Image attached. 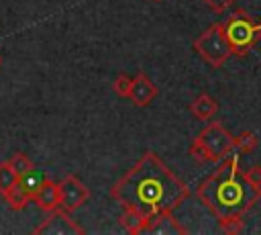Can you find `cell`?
Returning a JSON list of instances; mask_svg holds the SVG:
<instances>
[{
  "mask_svg": "<svg viewBox=\"0 0 261 235\" xmlns=\"http://www.w3.org/2000/svg\"><path fill=\"white\" fill-rule=\"evenodd\" d=\"M188 196V184L179 180L155 151H145L110 188V198L120 206L139 210L147 219L163 210H175Z\"/></svg>",
  "mask_w": 261,
  "mask_h": 235,
  "instance_id": "cell-1",
  "label": "cell"
},
{
  "mask_svg": "<svg viewBox=\"0 0 261 235\" xmlns=\"http://www.w3.org/2000/svg\"><path fill=\"white\" fill-rule=\"evenodd\" d=\"M196 196L216 219H222L249 213L261 198V190L245 180L239 155L230 151L196 188Z\"/></svg>",
  "mask_w": 261,
  "mask_h": 235,
  "instance_id": "cell-2",
  "label": "cell"
},
{
  "mask_svg": "<svg viewBox=\"0 0 261 235\" xmlns=\"http://www.w3.org/2000/svg\"><path fill=\"white\" fill-rule=\"evenodd\" d=\"M234 149V137L222 127V123H208L192 141L190 155L200 163H218Z\"/></svg>",
  "mask_w": 261,
  "mask_h": 235,
  "instance_id": "cell-3",
  "label": "cell"
},
{
  "mask_svg": "<svg viewBox=\"0 0 261 235\" xmlns=\"http://www.w3.org/2000/svg\"><path fill=\"white\" fill-rule=\"evenodd\" d=\"M222 25L232 55L237 57H245L261 39V22H255L243 8H237Z\"/></svg>",
  "mask_w": 261,
  "mask_h": 235,
  "instance_id": "cell-4",
  "label": "cell"
},
{
  "mask_svg": "<svg viewBox=\"0 0 261 235\" xmlns=\"http://www.w3.org/2000/svg\"><path fill=\"white\" fill-rule=\"evenodd\" d=\"M194 51L210 67H222L228 61V57H232V49H230L228 39L224 35V25L222 22H214L200 37H196Z\"/></svg>",
  "mask_w": 261,
  "mask_h": 235,
  "instance_id": "cell-5",
  "label": "cell"
},
{
  "mask_svg": "<svg viewBox=\"0 0 261 235\" xmlns=\"http://www.w3.org/2000/svg\"><path fill=\"white\" fill-rule=\"evenodd\" d=\"M57 188H59V208L67 210L69 215L82 208V204H86L90 198V188L73 174H67L61 182H57Z\"/></svg>",
  "mask_w": 261,
  "mask_h": 235,
  "instance_id": "cell-6",
  "label": "cell"
},
{
  "mask_svg": "<svg viewBox=\"0 0 261 235\" xmlns=\"http://www.w3.org/2000/svg\"><path fill=\"white\" fill-rule=\"evenodd\" d=\"M35 235H82L84 233V227H80L67 210L63 208H55L49 213V217L33 231Z\"/></svg>",
  "mask_w": 261,
  "mask_h": 235,
  "instance_id": "cell-7",
  "label": "cell"
},
{
  "mask_svg": "<svg viewBox=\"0 0 261 235\" xmlns=\"http://www.w3.org/2000/svg\"><path fill=\"white\" fill-rule=\"evenodd\" d=\"M143 233H149V235H179L181 233L184 235L188 233V229L173 217V210H163V213L153 215L147 221Z\"/></svg>",
  "mask_w": 261,
  "mask_h": 235,
  "instance_id": "cell-8",
  "label": "cell"
},
{
  "mask_svg": "<svg viewBox=\"0 0 261 235\" xmlns=\"http://www.w3.org/2000/svg\"><path fill=\"white\" fill-rule=\"evenodd\" d=\"M155 96H157V86L147 78V74H137V76L133 78L130 92H128L130 102H133L135 106L143 108V106H149Z\"/></svg>",
  "mask_w": 261,
  "mask_h": 235,
  "instance_id": "cell-9",
  "label": "cell"
},
{
  "mask_svg": "<svg viewBox=\"0 0 261 235\" xmlns=\"http://www.w3.org/2000/svg\"><path fill=\"white\" fill-rule=\"evenodd\" d=\"M33 200L45 213H51V210L59 208V188H57V182H53V180L47 178L39 186V190L33 194Z\"/></svg>",
  "mask_w": 261,
  "mask_h": 235,
  "instance_id": "cell-10",
  "label": "cell"
},
{
  "mask_svg": "<svg viewBox=\"0 0 261 235\" xmlns=\"http://www.w3.org/2000/svg\"><path fill=\"white\" fill-rule=\"evenodd\" d=\"M190 112H192L198 121H212V116L218 112V102H216L210 94L202 92V94H198V96L192 100Z\"/></svg>",
  "mask_w": 261,
  "mask_h": 235,
  "instance_id": "cell-11",
  "label": "cell"
},
{
  "mask_svg": "<svg viewBox=\"0 0 261 235\" xmlns=\"http://www.w3.org/2000/svg\"><path fill=\"white\" fill-rule=\"evenodd\" d=\"M147 221H149L147 217H143L139 210H135V208H130V206H122V213H120V217H118V223H120V225L124 227V231L130 233V235L143 233Z\"/></svg>",
  "mask_w": 261,
  "mask_h": 235,
  "instance_id": "cell-12",
  "label": "cell"
},
{
  "mask_svg": "<svg viewBox=\"0 0 261 235\" xmlns=\"http://www.w3.org/2000/svg\"><path fill=\"white\" fill-rule=\"evenodd\" d=\"M47 180V176H45V172H41V170H37L35 166L31 168V170H27L22 176H18V184L22 186V190L31 196V200H33V194L39 190V186L43 184Z\"/></svg>",
  "mask_w": 261,
  "mask_h": 235,
  "instance_id": "cell-13",
  "label": "cell"
},
{
  "mask_svg": "<svg viewBox=\"0 0 261 235\" xmlns=\"http://www.w3.org/2000/svg\"><path fill=\"white\" fill-rule=\"evenodd\" d=\"M2 196H4V200L8 202V206H10L12 210H22V208L29 204V200H31V196L22 190V186H20L18 182H16L14 186H10Z\"/></svg>",
  "mask_w": 261,
  "mask_h": 235,
  "instance_id": "cell-14",
  "label": "cell"
},
{
  "mask_svg": "<svg viewBox=\"0 0 261 235\" xmlns=\"http://www.w3.org/2000/svg\"><path fill=\"white\" fill-rule=\"evenodd\" d=\"M257 145H259V139L251 131H243L241 135L234 137V149L241 151V153H251V151L257 149Z\"/></svg>",
  "mask_w": 261,
  "mask_h": 235,
  "instance_id": "cell-15",
  "label": "cell"
},
{
  "mask_svg": "<svg viewBox=\"0 0 261 235\" xmlns=\"http://www.w3.org/2000/svg\"><path fill=\"white\" fill-rule=\"evenodd\" d=\"M218 227L228 233V235H234V233H243L245 231V221H243V215H230V217H222L218 219Z\"/></svg>",
  "mask_w": 261,
  "mask_h": 235,
  "instance_id": "cell-16",
  "label": "cell"
},
{
  "mask_svg": "<svg viewBox=\"0 0 261 235\" xmlns=\"http://www.w3.org/2000/svg\"><path fill=\"white\" fill-rule=\"evenodd\" d=\"M18 182V176H16V172L12 170V166H10V161H4V163H0V194H4L10 186H14Z\"/></svg>",
  "mask_w": 261,
  "mask_h": 235,
  "instance_id": "cell-17",
  "label": "cell"
},
{
  "mask_svg": "<svg viewBox=\"0 0 261 235\" xmlns=\"http://www.w3.org/2000/svg\"><path fill=\"white\" fill-rule=\"evenodd\" d=\"M130 84H133V78L126 76V74H118L112 82V90L116 96L120 98H128V92H130Z\"/></svg>",
  "mask_w": 261,
  "mask_h": 235,
  "instance_id": "cell-18",
  "label": "cell"
},
{
  "mask_svg": "<svg viewBox=\"0 0 261 235\" xmlns=\"http://www.w3.org/2000/svg\"><path fill=\"white\" fill-rule=\"evenodd\" d=\"M8 161H10L12 170L16 172V176H22L27 170H31V168H33V161H31V159H29V157H27L22 151H16V153H14V155H12Z\"/></svg>",
  "mask_w": 261,
  "mask_h": 235,
  "instance_id": "cell-19",
  "label": "cell"
},
{
  "mask_svg": "<svg viewBox=\"0 0 261 235\" xmlns=\"http://www.w3.org/2000/svg\"><path fill=\"white\" fill-rule=\"evenodd\" d=\"M243 176H245V180H247L249 184H253L255 188H259V190H261V163L249 166V168L243 172Z\"/></svg>",
  "mask_w": 261,
  "mask_h": 235,
  "instance_id": "cell-20",
  "label": "cell"
},
{
  "mask_svg": "<svg viewBox=\"0 0 261 235\" xmlns=\"http://www.w3.org/2000/svg\"><path fill=\"white\" fill-rule=\"evenodd\" d=\"M234 2H237V0H204V4H206L212 12H216V14L224 12V10H226V8H230Z\"/></svg>",
  "mask_w": 261,
  "mask_h": 235,
  "instance_id": "cell-21",
  "label": "cell"
},
{
  "mask_svg": "<svg viewBox=\"0 0 261 235\" xmlns=\"http://www.w3.org/2000/svg\"><path fill=\"white\" fill-rule=\"evenodd\" d=\"M0 67H2V55H0Z\"/></svg>",
  "mask_w": 261,
  "mask_h": 235,
  "instance_id": "cell-22",
  "label": "cell"
},
{
  "mask_svg": "<svg viewBox=\"0 0 261 235\" xmlns=\"http://www.w3.org/2000/svg\"><path fill=\"white\" fill-rule=\"evenodd\" d=\"M155 2H161V0H155Z\"/></svg>",
  "mask_w": 261,
  "mask_h": 235,
  "instance_id": "cell-23",
  "label": "cell"
}]
</instances>
